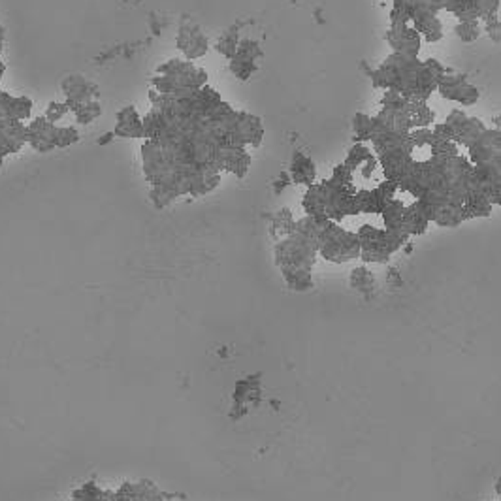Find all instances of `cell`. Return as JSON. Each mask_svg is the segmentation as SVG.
Listing matches in <instances>:
<instances>
[{"label": "cell", "mask_w": 501, "mask_h": 501, "mask_svg": "<svg viewBox=\"0 0 501 501\" xmlns=\"http://www.w3.org/2000/svg\"><path fill=\"white\" fill-rule=\"evenodd\" d=\"M411 27L422 36L426 44H437L443 40V23L435 14L413 15Z\"/></svg>", "instance_id": "cell-11"}, {"label": "cell", "mask_w": 501, "mask_h": 501, "mask_svg": "<svg viewBox=\"0 0 501 501\" xmlns=\"http://www.w3.org/2000/svg\"><path fill=\"white\" fill-rule=\"evenodd\" d=\"M482 28H484V32L490 40L494 41V44H501V19L500 17H495V19H490V21H484L482 23Z\"/></svg>", "instance_id": "cell-25"}, {"label": "cell", "mask_w": 501, "mask_h": 501, "mask_svg": "<svg viewBox=\"0 0 501 501\" xmlns=\"http://www.w3.org/2000/svg\"><path fill=\"white\" fill-rule=\"evenodd\" d=\"M394 6L399 12H404L409 19L417 14H435L443 10V2L445 0H392Z\"/></svg>", "instance_id": "cell-15"}, {"label": "cell", "mask_w": 501, "mask_h": 501, "mask_svg": "<svg viewBox=\"0 0 501 501\" xmlns=\"http://www.w3.org/2000/svg\"><path fill=\"white\" fill-rule=\"evenodd\" d=\"M445 123L453 129L454 142L460 147H469L482 132L486 131V124L479 117H469L464 110H453L446 115Z\"/></svg>", "instance_id": "cell-6"}, {"label": "cell", "mask_w": 501, "mask_h": 501, "mask_svg": "<svg viewBox=\"0 0 501 501\" xmlns=\"http://www.w3.org/2000/svg\"><path fill=\"white\" fill-rule=\"evenodd\" d=\"M433 140L435 142H454V134L453 129L443 121V123H435L433 124Z\"/></svg>", "instance_id": "cell-26"}, {"label": "cell", "mask_w": 501, "mask_h": 501, "mask_svg": "<svg viewBox=\"0 0 501 501\" xmlns=\"http://www.w3.org/2000/svg\"><path fill=\"white\" fill-rule=\"evenodd\" d=\"M482 32V23L479 19L469 21H458L454 25V35L458 36V40L464 44H471V41L479 40Z\"/></svg>", "instance_id": "cell-19"}, {"label": "cell", "mask_w": 501, "mask_h": 501, "mask_svg": "<svg viewBox=\"0 0 501 501\" xmlns=\"http://www.w3.org/2000/svg\"><path fill=\"white\" fill-rule=\"evenodd\" d=\"M332 181L339 187H345V189H350V191H358L357 187V181H355V173L350 172L349 168L341 162V164H337L334 168V172H332Z\"/></svg>", "instance_id": "cell-21"}, {"label": "cell", "mask_w": 501, "mask_h": 501, "mask_svg": "<svg viewBox=\"0 0 501 501\" xmlns=\"http://www.w3.org/2000/svg\"><path fill=\"white\" fill-rule=\"evenodd\" d=\"M401 225H404L405 232L409 234V238H411V236H420V234H424L426 230H428L430 220H428V217L422 213V209H420L419 204H417V200L405 206Z\"/></svg>", "instance_id": "cell-16"}, {"label": "cell", "mask_w": 501, "mask_h": 501, "mask_svg": "<svg viewBox=\"0 0 501 501\" xmlns=\"http://www.w3.org/2000/svg\"><path fill=\"white\" fill-rule=\"evenodd\" d=\"M302 206L305 215L311 217H326L324 215V189L323 183H313L308 187V191L303 194ZM328 219V217H326Z\"/></svg>", "instance_id": "cell-17"}, {"label": "cell", "mask_w": 501, "mask_h": 501, "mask_svg": "<svg viewBox=\"0 0 501 501\" xmlns=\"http://www.w3.org/2000/svg\"><path fill=\"white\" fill-rule=\"evenodd\" d=\"M407 115L411 119L413 129H430L435 124V111L426 104V100L419 98H407Z\"/></svg>", "instance_id": "cell-14"}, {"label": "cell", "mask_w": 501, "mask_h": 501, "mask_svg": "<svg viewBox=\"0 0 501 501\" xmlns=\"http://www.w3.org/2000/svg\"><path fill=\"white\" fill-rule=\"evenodd\" d=\"M290 178L298 185H313L316 183V168L313 160L302 151H294L290 160Z\"/></svg>", "instance_id": "cell-12"}, {"label": "cell", "mask_w": 501, "mask_h": 501, "mask_svg": "<svg viewBox=\"0 0 501 501\" xmlns=\"http://www.w3.org/2000/svg\"><path fill=\"white\" fill-rule=\"evenodd\" d=\"M294 220H292V215H290L287 209H283L277 217H275L274 220V232L275 230H279V236H283V238H287V236H290V234L294 232Z\"/></svg>", "instance_id": "cell-23"}, {"label": "cell", "mask_w": 501, "mask_h": 501, "mask_svg": "<svg viewBox=\"0 0 501 501\" xmlns=\"http://www.w3.org/2000/svg\"><path fill=\"white\" fill-rule=\"evenodd\" d=\"M432 155L435 158H441V160H448V158L460 155V145L456 144V142H435L433 140Z\"/></svg>", "instance_id": "cell-22"}, {"label": "cell", "mask_w": 501, "mask_h": 501, "mask_svg": "<svg viewBox=\"0 0 501 501\" xmlns=\"http://www.w3.org/2000/svg\"><path fill=\"white\" fill-rule=\"evenodd\" d=\"M492 207L494 204L490 202L488 196H484L479 191H469L466 202L462 204V213H464V220L469 219H482V217H490L492 215Z\"/></svg>", "instance_id": "cell-13"}, {"label": "cell", "mask_w": 501, "mask_h": 501, "mask_svg": "<svg viewBox=\"0 0 501 501\" xmlns=\"http://www.w3.org/2000/svg\"><path fill=\"white\" fill-rule=\"evenodd\" d=\"M388 46L392 48V53H398L404 57H419L422 49V36L411 27V23L407 25H390L385 35Z\"/></svg>", "instance_id": "cell-7"}, {"label": "cell", "mask_w": 501, "mask_h": 501, "mask_svg": "<svg viewBox=\"0 0 501 501\" xmlns=\"http://www.w3.org/2000/svg\"><path fill=\"white\" fill-rule=\"evenodd\" d=\"M443 10L453 14L458 21H469V19H479L475 10L467 0H445L443 2Z\"/></svg>", "instance_id": "cell-20"}, {"label": "cell", "mask_w": 501, "mask_h": 501, "mask_svg": "<svg viewBox=\"0 0 501 501\" xmlns=\"http://www.w3.org/2000/svg\"><path fill=\"white\" fill-rule=\"evenodd\" d=\"M350 283H352V287L358 290H366L368 287L373 285V275L371 272H368L366 268H357L350 275Z\"/></svg>", "instance_id": "cell-24"}, {"label": "cell", "mask_w": 501, "mask_h": 501, "mask_svg": "<svg viewBox=\"0 0 501 501\" xmlns=\"http://www.w3.org/2000/svg\"><path fill=\"white\" fill-rule=\"evenodd\" d=\"M360 240V258L364 262H385L409 241V234L404 230H386V228L362 225L358 228Z\"/></svg>", "instance_id": "cell-2"}, {"label": "cell", "mask_w": 501, "mask_h": 501, "mask_svg": "<svg viewBox=\"0 0 501 501\" xmlns=\"http://www.w3.org/2000/svg\"><path fill=\"white\" fill-rule=\"evenodd\" d=\"M495 492H498V495L501 498V479L498 482H495Z\"/></svg>", "instance_id": "cell-29"}, {"label": "cell", "mask_w": 501, "mask_h": 501, "mask_svg": "<svg viewBox=\"0 0 501 501\" xmlns=\"http://www.w3.org/2000/svg\"><path fill=\"white\" fill-rule=\"evenodd\" d=\"M437 91L445 100L460 104V106H473L481 98L479 89L467 82V74L453 72V70H446L445 74L441 76V79L437 82Z\"/></svg>", "instance_id": "cell-5"}, {"label": "cell", "mask_w": 501, "mask_h": 501, "mask_svg": "<svg viewBox=\"0 0 501 501\" xmlns=\"http://www.w3.org/2000/svg\"><path fill=\"white\" fill-rule=\"evenodd\" d=\"M352 134L357 144H368L373 134V117L366 115L362 111H358L352 117Z\"/></svg>", "instance_id": "cell-18"}, {"label": "cell", "mask_w": 501, "mask_h": 501, "mask_svg": "<svg viewBox=\"0 0 501 501\" xmlns=\"http://www.w3.org/2000/svg\"><path fill=\"white\" fill-rule=\"evenodd\" d=\"M324 189V215L334 223H341L347 217L358 215L357 193L345 187L336 185L332 179L321 181Z\"/></svg>", "instance_id": "cell-4"}, {"label": "cell", "mask_w": 501, "mask_h": 501, "mask_svg": "<svg viewBox=\"0 0 501 501\" xmlns=\"http://www.w3.org/2000/svg\"><path fill=\"white\" fill-rule=\"evenodd\" d=\"M407 106V104H405ZM379 123L383 124L385 129L396 134H409L413 131L411 119L407 115L405 108H388V106H381V111L377 113Z\"/></svg>", "instance_id": "cell-10"}, {"label": "cell", "mask_w": 501, "mask_h": 501, "mask_svg": "<svg viewBox=\"0 0 501 501\" xmlns=\"http://www.w3.org/2000/svg\"><path fill=\"white\" fill-rule=\"evenodd\" d=\"M492 204H494V206H501V187L495 191L494 198H492Z\"/></svg>", "instance_id": "cell-27"}, {"label": "cell", "mask_w": 501, "mask_h": 501, "mask_svg": "<svg viewBox=\"0 0 501 501\" xmlns=\"http://www.w3.org/2000/svg\"><path fill=\"white\" fill-rule=\"evenodd\" d=\"M238 55L234 57L232 61V72L236 76L240 77V79H249L251 74L256 72V57L262 55L261 48H258V44L253 40H243L240 41V46H238V51H236Z\"/></svg>", "instance_id": "cell-9"}, {"label": "cell", "mask_w": 501, "mask_h": 501, "mask_svg": "<svg viewBox=\"0 0 501 501\" xmlns=\"http://www.w3.org/2000/svg\"><path fill=\"white\" fill-rule=\"evenodd\" d=\"M495 155H501V131L486 129L473 144L467 147V158L471 164H484Z\"/></svg>", "instance_id": "cell-8"}, {"label": "cell", "mask_w": 501, "mask_h": 501, "mask_svg": "<svg viewBox=\"0 0 501 501\" xmlns=\"http://www.w3.org/2000/svg\"><path fill=\"white\" fill-rule=\"evenodd\" d=\"M445 72V66L435 59L419 61V57L392 53L370 76L375 89L396 91L405 98L428 100L433 91H437V82Z\"/></svg>", "instance_id": "cell-1"}, {"label": "cell", "mask_w": 501, "mask_h": 501, "mask_svg": "<svg viewBox=\"0 0 501 501\" xmlns=\"http://www.w3.org/2000/svg\"><path fill=\"white\" fill-rule=\"evenodd\" d=\"M319 254L324 261L343 264L360 256V240L357 232L345 230L339 223L328 220L319 236Z\"/></svg>", "instance_id": "cell-3"}, {"label": "cell", "mask_w": 501, "mask_h": 501, "mask_svg": "<svg viewBox=\"0 0 501 501\" xmlns=\"http://www.w3.org/2000/svg\"><path fill=\"white\" fill-rule=\"evenodd\" d=\"M492 124H494L492 129H498V131H501V113H500V115H495L494 117V121H492Z\"/></svg>", "instance_id": "cell-28"}]
</instances>
